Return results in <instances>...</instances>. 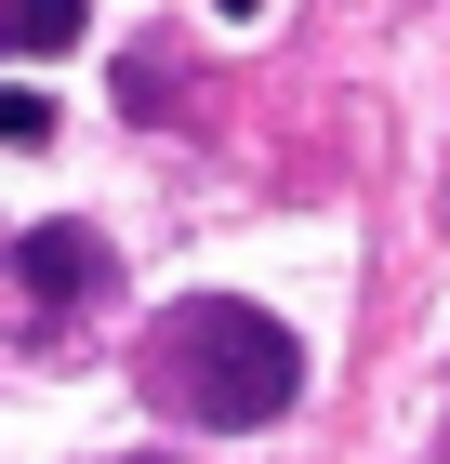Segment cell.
<instances>
[{
	"label": "cell",
	"mask_w": 450,
	"mask_h": 464,
	"mask_svg": "<svg viewBox=\"0 0 450 464\" xmlns=\"http://www.w3.org/2000/svg\"><path fill=\"white\" fill-rule=\"evenodd\" d=\"M133 385L159 398L173 425L252 438V425H278V411L305 398V345H292V319H265V305H239V292H186V305H159Z\"/></svg>",
	"instance_id": "1"
},
{
	"label": "cell",
	"mask_w": 450,
	"mask_h": 464,
	"mask_svg": "<svg viewBox=\"0 0 450 464\" xmlns=\"http://www.w3.org/2000/svg\"><path fill=\"white\" fill-rule=\"evenodd\" d=\"M14 279H27L40 305H80V292L106 279V239L93 226H27V239H14Z\"/></svg>",
	"instance_id": "2"
},
{
	"label": "cell",
	"mask_w": 450,
	"mask_h": 464,
	"mask_svg": "<svg viewBox=\"0 0 450 464\" xmlns=\"http://www.w3.org/2000/svg\"><path fill=\"white\" fill-rule=\"evenodd\" d=\"M80 40V0H0V53H67Z\"/></svg>",
	"instance_id": "3"
},
{
	"label": "cell",
	"mask_w": 450,
	"mask_h": 464,
	"mask_svg": "<svg viewBox=\"0 0 450 464\" xmlns=\"http://www.w3.org/2000/svg\"><path fill=\"white\" fill-rule=\"evenodd\" d=\"M0 133H14V146H40V133H53V93H27V80H14V93H0Z\"/></svg>",
	"instance_id": "4"
},
{
	"label": "cell",
	"mask_w": 450,
	"mask_h": 464,
	"mask_svg": "<svg viewBox=\"0 0 450 464\" xmlns=\"http://www.w3.org/2000/svg\"><path fill=\"white\" fill-rule=\"evenodd\" d=\"M212 14H265V0H212Z\"/></svg>",
	"instance_id": "5"
},
{
	"label": "cell",
	"mask_w": 450,
	"mask_h": 464,
	"mask_svg": "<svg viewBox=\"0 0 450 464\" xmlns=\"http://www.w3.org/2000/svg\"><path fill=\"white\" fill-rule=\"evenodd\" d=\"M133 464H159V451H133Z\"/></svg>",
	"instance_id": "6"
}]
</instances>
